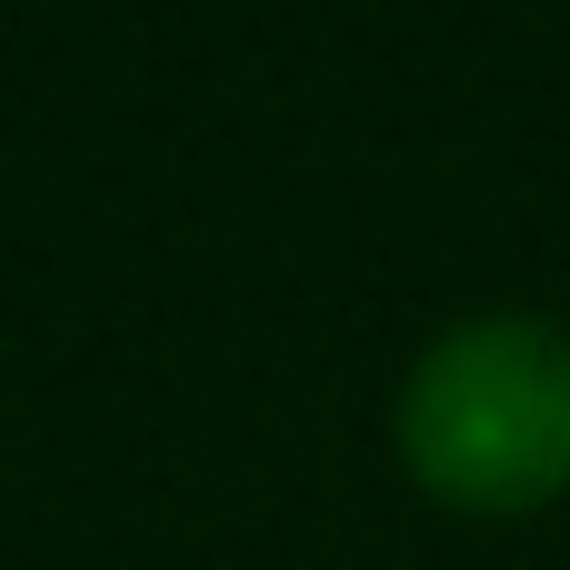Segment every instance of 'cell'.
I'll return each instance as SVG.
<instances>
[{"mask_svg": "<svg viewBox=\"0 0 570 570\" xmlns=\"http://www.w3.org/2000/svg\"><path fill=\"white\" fill-rule=\"evenodd\" d=\"M401 471L471 521H521L570 491V331L561 321H461L441 331L391 411Z\"/></svg>", "mask_w": 570, "mask_h": 570, "instance_id": "obj_1", "label": "cell"}]
</instances>
